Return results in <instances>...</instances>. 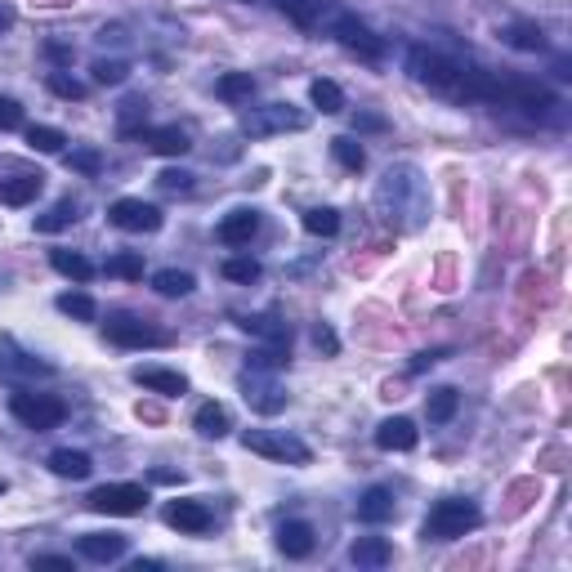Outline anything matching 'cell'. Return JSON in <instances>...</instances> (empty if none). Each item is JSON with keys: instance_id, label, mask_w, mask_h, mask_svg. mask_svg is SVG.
<instances>
[{"instance_id": "5", "label": "cell", "mask_w": 572, "mask_h": 572, "mask_svg": "<svg viewBox=\"0 0 572 572\" xmlns=\"http://www.w3.org/2000/svg\"><path fill=\"white\" fill-rule=\"evenodd\" d=\"M497 108H519L528 117H550L559 99L541 81H519V76H501V103Z\"/></svg>"}, {"instance_id": "13", "label": "cell", "mask_w": 572, "mask_h": 572, "mask_svg": "<svg viewBox=\"0 0 572 572\" xmlns=\"http://www.w3.org/2000/svg\"><path fill=\"white\" fill-rule=\"evenodd\" d=\"M166 523L179 532H193V537H202V532H211V510H206L202 501H170L166 505Z\"/></svg>"}, {"instance_id": "40", "label": "cell", "mask_w": 572, "mask_h": 572, "mask_svg": "<svg viewBox=\"0 0 572 572\" xmlns=\"http://www.w3.org/2000/svg\"><path fill=\"white\" fill-rule=\"evenodd\" d=\"M50 90L59 94V99H85V85L68 72H50Z\"/></svg>"}, {"instance_id": "38", "label": "cell", "mask_w": 572, "mask_h": 572, "mask_svg": "<svg viewBox=\"0 0 572 572\" xmlns=\"http://www.w3.org/2000/svg\"><path fill=\"white\" fill-rule=\"evenodd\" d=\"M126 76H130V68L121 59H99V63H94V81H99V85H121Z\"/></svg>"}, {"instance_id": "14", "label": "cell", "mask_w": 572, "mask_h": 572, "mask_svg": "<svg viewBox=\"0 0 572 572\" xmlns=\"http://www.w3.org/2000/svg\"><path fill=\"white\" fill-rule=\"evenodd\" d=\"M416 443H421V429L407 421V416H389L376 429V447H385V452H412Z\"/></svg>"}, {"instance_id": "24", "label": "cell", "mask_w": 572, "mask_h": 572, "mask_svg": "<svg viewBox=\"0 0 572 572\" xmlns=\"http://www.w3.org/2000/svg\"><path fill=\"white\" fill-rule=\"evenodd\" d=\"M501 41L514 45V50H528V54L546 50V32H541L537 23H510V27L501 32Z\"/></svg>"}, {"instance_id": "2", "label": "cell", "mask_w": 572, "mask_h": 572, "mask_svg": "<svg viewBox=\"0 0 572 572\" xmlns=\"http://www.w3.org/2000/svg\"><path fill=\"white\" fill-rule=\"evenodd\" d=\"M479 505L474 501H461V497H452V501H438L434 510H429V519H425V537L429 541H456V537H465V532H474L479 528Z\"/></svg>"}, {"instance_id": "7", "label": "cell", "mask_w": 572, "mask_h": 572, "mask_svg": "<svg viewBox=\"0 0 572 572\" xmlns=\"http://www.w3.org/2000/svg\"><path fill=\"white\" fill-rule=\"evenodd\" d=\"M143 505H148V488H139V483H103V488L90 492V510L94 514H139Z\"/></svg>"}, {"instance_id": "16", "label": "cell", "mask_w": 572, "mask_h": 572, "mask_svg": "<svg viewBox=\"0 0 572 572\" xmlns=\"http://www.w3.org/2000/svg\"><path fill=\"white\" fill-rule=\"evenodd\" d=\"M81 555L94 559V564H112V559L126 555V537H117V532H85Z\"/></svg>"}, {"instance_id": "30", "label": "cell", "mask_w": 572, "mask_h": 572, "mask_svg": "<svg viewBox=\"0 0 572 572\" xmlns=\"http://www.w3.org/2000/svg\"><path fill=\"white\" fill-rule=\"evenodd\" d=\"M152 286H157L161 295H170V300H175V295H188L193 291V273H184V269H161L157 278H152Z\"/></svg>"}, {"instance_id": "22", "label": "cell", "mask_w": 572, "mask_h": 572, "mask_svg": "<svg viewBox=\"0 0 572 572\" xmlns=\"http://www.w3.org/2000/svg\"><path fill=\"white\" fill-rule=\"evenodd\" d=\"M349 559H354L358 568H385L389 559H394V550H389L385 537H358L354 550H349Z\"/></svg>"}, {"instance_id": "46", "label": "cell", "mask_w": 572, "mask_h": 572, "mask_svg": "<svg viewBox=\"0 0 572 572\" xmlns=\"http://www.w3.org/2000/svg\"><path fill=\"white\" fill-rule=\"evenodd\" d=\"M313 345H318V349H327V354H336V349H340V340L331 336L327 327H318V331H313Z\"/></svg>"}, {"instance_id": "32", "label": "cell", "mask_w": 572, "mask_h": 572, "mask_svg": "<svg viewBox=\"0 0 572 572\" xmlns=\"http://www.w3.org/2000/svg\"><path fill=\"white\" fill-rule=\"evenodd\" d=\"M425 412H429V421H434V425L452 421V416H456V389H434L429 403H425Z\"/></svg>"}, {"instance_id": "35", "label": "cell", "mask_w": 572, "mask_h": 572, "mask_svg": "<svg viewBox=\"0 0 572 572\" xmlns=\"http://www.w3.org/2000/svg\"><path fill=\"white\" fill-rule=\"evenodd\" d=\"M59 309L68 313V318H81V322H94V300L85 291H68V295H59Z\"/></svg>"}, {"instance_id": "12", "label": "cell", "mask_w": 572, "mask_h": 572, "mask_svg": "<svg viewBox=\"0 0 572 572\" xmlns=\"http://www.w3.org/2000/svg\"><path fill=\"white\" fill-rule=\"evenodd\" d=\"M108 340H112V345H126V349L166 345V336H161L157 327H148V322H139V318H112L108 322Z\"/></svg>"}, {"instance_id": "44", "label": "cell", "mask_w": 572, "mask_h": 572, "mask_svg": "<svg viewBox=\"0 0 572 572\" xmlns=\"http://www.w3.org/2000/svg\"><path fill=\"white\" fill-rule=\"evenodd\" d=\"M23 126V108L14 99H0V130H18Z\"/></svg>"}, {"instance_id": "9", "label": "cell", "mask_w": 572, "mask_h": 572, "mask_svg": "<svg viewBox=\"0 0 572 572\" xmlns=\"http://www.w3.org/2000/svg\"><path fill=\"white\" fill-rule=\"evenodd\" d=\"M246 135H278V130H304V112H295L291 103H269L260 112H246L242 117Z\"/></svg>"}, {"instance_id": "43", "label": "cell", "mask_w": 572, "mask_h": 572, "mask_svg": "<svg viewBox=\"0 0 572 572\" xmlns=\"http://www.w3.org/2000/svg\"><path fill=\"white\" fill-rule=\"evenodd\" d=\"M157 184L166 188V193H188V188H193V175H188V170H166V175H157Z\"/></svg>"}, {"instance_id": "27", "label": "cell", "mask_w": 572, "mask_h": 572, "mask_svg": "<svg viewBox=\"0 0 572 572\" xmlns=\"http://www.w3.org/2000/svg\"><path fill=\"white\" fill-rule=\"evenodd\" d=\"M193 425H197V434L202 438H224L228 434V412L219 403H202L197 407V416H193Z\"/></svg>"}, {"instance_id": "39", "label": "cell", "mask_w": 572, "mask_h": 572, "mask_svg": "<svg viewBox=\"0 0 572 572\" xmlns=\"http://www.w3.org/2000/svg\"><path fill=\"white\" fill-rule=\"evenodd\" d=\"M224 278H228V282H255V278H260V264L246 260V255H237V260H224Z\"/></svg>"}, {"instance_id": "33", "label": "cell", "mask_w": 572, "mask_h": 572, "mask_svg": "<svg viewBox=\"0 0 572 572\" xmlns=\"http://www.w3.org/2000/svg\"><path fill=\"white\" fill-rule=\"evenodd\" d=\"M27 143H32L36 152H63V143H68V135L54 126H27Z\"/></svg>"}, {"instance_id": "11", "label": "cell", "mask_w": 572, "mask_h": 572, "mask_svg": "<svg viewBox=\"0 0 572 572\" xmlns=\"http://www.w3.org/2000/svg\"><path fill=\"white\" fill-rule=\"evenodd\" d=\"M108 219L117 228H126V233H157L161 228V211L148 202H139V197H121V202L108 211Z\"/></svg>"}, {"instance_id": "28", "label": "cell", "mask_w": 572, "mask_h": 572, "mask_svg": "<svg viewBox=\"0 0 572 572\" xmlns=\"http://www.w3.org/2000/svg\"><path fill=\"white\" fill-rule=\"evenodd\" d=\"M36 193H41V175H23V179H5L0 184V202H9V206H27Z\"/></svg>"}, {"instance_id": "19", "label": "cell", "mask_w": 572, "mask_h": 572, "mask_svg": "<svg viewBox=\"0 0 572 572\" xmlns=\"http://www.w3.org/2000/svg\"><path fill=\"white\" fill-rule=\"evenodd\" d=\"M278 550H282L286 559H304L313 550V528L304 519L282 523V528H278Z\"/></svg>"}, {"instance_id": "6", "label": "cell", "mask_w": 572, "mask_h": 572, "mask_svg": "<svg viewBox=\"0 0 572 572\" xmlns=\"http://www.w3.org/2000/svg\"><path fill=\"white\" fill-rule=\"evenodd\" d=\"M9 412L18 416L27 429H59L63 425V416H68V407H63V398H54V394H14L9 398Z\"/></svg>"}, {"instance_id": "10", "label": "cell", "mask_w": 572, "mask_h": 572, "mask_svg": "<svg viewBox=\"0 0 572 572\" xmlns=\"http://www.w3.org/2000/svg\"><path fill=\"white\" fill-rule=\"evenodd\" d=\"M237 389H242V398H246V403H251L255 412H264V416H273V412H282V407H286L282 385H278V380H269V376H264L260 367H251V371H246V376L237 380Z\"/></svg>"}, {"instance_id": "25", "label": "cell", "mask_w": 572, "mask_h": 572, "mask_svg": "<svg viewBox=\"0 0 572 572\" xmlns=\"http://www.w3.org/2000/svg\"><path fill=\"white\" fill-rule=\"evenodd\" d=\"M50 470L59 474V479H85V474H90L94 465H90V456H85V452H72V447H59V452L50 456Z\"/></svg>"}, {"instance_id": "21", "label": "cell", "mask_w": 572, "mask_h": 572, "mask_svg": "<svg viewBox=\"0 0 572 572\" xmlns=\"http://www.w3.org/2000/svg\"><path fill=\"white\" fill-rule=\"evenodd\" d=\"M358 519L362 523H385L394 519V492L389 488H367L358 497Z\"/></svg>"}, {"instance_id": "31", "label": "cell", "mask_w": 572, "mask_h": 572, "mask_svg": "<svg viewBox=\"0 0 572 572\" xmlns=\"http://www.w3.org/2000/svg\"><path fill=\"white\" fill-rule=\"evenodd\" d=\"M309 99H313V108H322V112H340V108H345V94H340L336 81H313Z\"/></svg>"}, {"instance_id": "3", "label": "cell", "mask_w": 572, "mask_h": 572, "mask_svg": "<svg viewBox=\"0 0 572 572\" xmlns=\"http://www.w3.org/2000/svg\"><path fill=\"white\" fill-rule=\"evenodd\" d=\"M407 72L416 76L421 85H429V90H443V94H452L456 99V85H461V63H452L447 54H438V50H412L407 54Z\"/></svg>"}, {"instance_id": "20", "label": "cell", "mask_w": 572, "mask_h": 572, "mask_svg": "<svg viewBox=\"0 0 572 572\" xmlns=\"http://www.w3.org/2000/svg\"><path fill=\"white\" fill-rule=\"evenodd\" d=\"M139 139L148 143L152 152H161V157H184L193 143H188V135L179 126H161V130H139Z\"/></svg>"}, {"instance_id": "23", "label": "cell", "mask_w": 572, "mask_h": 572, "mask_svg": "<svg viewBox=\"0 0 572 572\" xmlns=\"http://www.w3.org/2000/svg\"><path fill=\"white\" fill-rule=\"evenodd\" d=\"M242 331H255V336H264L273 349H291V327H286V322H278V318H269V313H264V318H242Z\"/></svg>"}, {"instance_id": "36", "label": "cell", "mask_w": 572, "mask_h": 572, "mask_svg": "<svg viewBox=\"0 0 572 572\" xmlns=\"http://www.w3.org/2000/svg\"><path fill=\"white\" fill-rule=\"evenodd\" d=\"M304 228H309L313 237H331V233L340 228V215L331 211V206H322V211H309V215H304Z\"/></svg>"}, {"instance_id": "4", "label": "cell", "mask_w": 572, "mask_h": 572, "mask_svg": "<svg viewBox=\"0 0 572 572\" xmlns=\"http://www.w3.org/2000/svg\"><path fill=\"white\" fill-rule=\"evenodd\" d=\"M242 443H246V452L269 456V461H286V465H309V456H313L309 443L286 434V429H251Z\"/></svg>"}, {"instance_id": "8", "label": "cell", "mask_w": 572, "mask_h": 572, "mask_svg": "<svg viewBox=\"0 0 572 572\" xmlns=\"http://www.w3.org/2000/svg\"><path fill=\"white\" fill-rule=\"evenodd\" d=\"M331 32L340 36V45H349V50L362 54V59H380V54H385V41H380V36L371 32L362 18H354V14H340V9H331Z\"/></svg>"}, {"instance_id": "29", "label": "cell", "mask_w": 572, "mask_h": 572, "mask_svg": "<svg viewBox=\"0 0 572 572\" xmlns=\"http://www.w3.org/2000/svg\"><path fill=\"white\" fill-rule=\"evenodd\" d=\"M50 264L63 273V278H72V282H90L94 278V264L85 260V255H76V251H54Z\"/></svg>"}, {"instance_id": "18", "label": "cell", "mask_w": 572, "mask_h": 572, "mask_svg": "<svg viewBox=\"0 0 572 572\" xmlns=\"http://www.w3.org/2000/svg\"><path fill=\"white\" fill-rule=\"evenodd\" d=\"M255 233H260V215L255 211H233L219 219V242H228V246H246Z\"/></svg>"}, {"instance_id": "37", "label": "cell", "mask_w": 572, "mask_h": 572, "mask_svg": "<svg viewBox=\"0 0 572 572\" xmlns=\"http://www.w3.org/2000/svg\"><path fill=\"white\" fill-rule=\"evenodd\" d=\"M72 219H76V206H72V202H59L50 215L36 219V228H41V233H59V228H68Z\"/></svg>"}, {"instance_id": "17", "label": "cell", "mask_w": 572, "mask_h": 572, "mask_svg": "<svg viewBox=\"0 0 572 572\" xmlns=\"http://www.w3.org/2000/svg\"><path fill=\"white\" fill-rule=\"evenodd\" d=\"M135 380L161 398H179L188 389V380L179 376V371H166V367H135Z\"/></svg>"}, {"instance_id": "41", "label": "cell", "mask_w": 572, "mask_h": 572, "mask_svg": "<svg viewBox=\"0 0 572 572\" xmlns=\"http://www.w3.org/2000/svg\"><path fill=\"white\" fill-rule=\"evenodd\" d=\"M108 273H112V278H130V282H135V278H143V260H139V255H117V260H108Z\"/></svg>"}, {"instance_id": "42", "label": "cell", "mask_w": 572, "mask_h": 572, "mask_svg": "<svg viewBox=\"0 0 572 572\" xmlns=\"http://www.w3.org/2000/svg\"><path fill=\"white\" fill-rule=\"evenodd\" d=\"M68 166H72V170H81V175H99L103 161H99V152H94V148H76L72 157H68Z\"/></svg>"}, {"instance_id": "48", "label": "cell", "mask_w": 572, "mask_h": 572, "mask_svg": "<svg viewBox=\"0 0 572 572\" xmlns=\"http://www.w3.org/2000/svg\"><path fill=\"white\" fill-rule=\"evenodd\" d=\"M438 358H443V354H421V358H416V362H412V371H425V367H434V362H438Z\"/></svg>"}, {"instance_id": "15", "label": "cell", "mask_w": 572, "mask_h": 572, "mask_svg": "<svg viewBox=\"0 0 572 572\" xmlns=\"http://www.w3.org/2000/svg\"><path fill=\"white\" fill-rule=\"evenodd\" d=\"M273 5H278L295 27H304V32H313V27H322V18H331L327 0H273Z\"/></svg>"}, {"instance_id": "49", "label": "cell", "mask_w": 572, "mask_h": 572, "mask_svg": "<svg viewBox=\"0 0 572 572\" xmlns=\"http://www.w3.org/2000/svg\"><path fill=\"white\" fill-rule=\"evenodd\" d=\"M0 492H5V479H0Z\"/></svg>"}, {"instance_id": "45", "label": "cell", "mask_w": 572, "mask_h": 572, "mask_svg": "<svg viewBox=\"0 0 572 572\" xmlns=\"http://www.w3.org/2000/svg\"><path fill=\"white\" fill-rule=\"evenodd\" d=\"M32 568H50V572H72V559L68 555H36Z\"/></svg>"}, {"instance_id": "34", "label": "cell", "mask_w": 572, "mask_h": 572, "mask_svg": "<svg viewBox=\"0 0 572 572\" xmlns=\"http://www.w3.org/2000/svg\"><path fill=\"white\" fill-rule=\"evenodd\" d=\"M331 157H336L345 170H362V166H367V152H362L354 139H345V135L331 139Z\"/></svg>"}, {"instance_id": "47", "label": "cell", "mask_w": 572, "mask_h": 572, "mask_svg": "<svg viewBox=\"0 0 572 572\" xmlns=\"http://www.w3.org/2000/svg\"><path fill=\"white\" fill-rule=\"evenodd\" d=\"M5 27H14V5H9V0H0V32H5Z\"/></svg>"}, {"instance_id": "1", "label": "cell", "mask_w": 572, "mask_h": 572, "mask_svg": "<svg viewBox=\"0 0 572 572\" xmlns=\"http://www.w3.org/2000/svg\"><path fill=\"white\" fill-rule=\"evenodd\" d=\"M376 206L385 211L389 224L398 228H416L429 215V193L425 179L416 175V166H394L376 188Z\"/></svg>"}, {"instance_id": "26", "label": "cell", "mask_w": 572, "mask_h": 572, "mask_svg": "<svg viewBox=\"0 0 572 572\" xmlns=\"http://www.w3.org/2000/svg\"><path fill=\"white\" fill-rule=\"evenodd\" d=\"M215 94L224 103H246L255 94V81H251V72H228V76H219L215 81Z\"/></svg>"}]
</instances>
